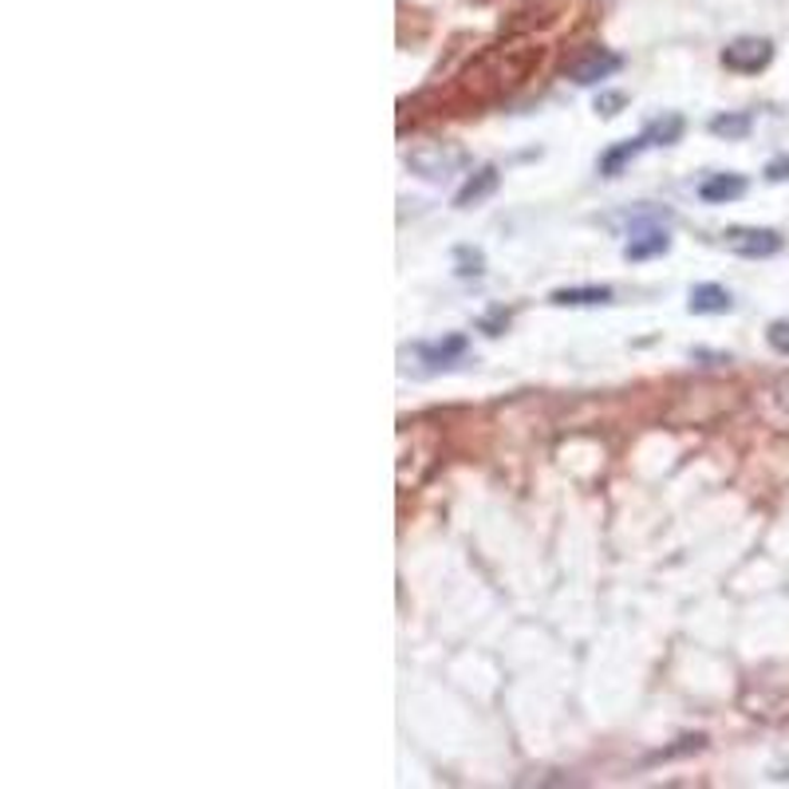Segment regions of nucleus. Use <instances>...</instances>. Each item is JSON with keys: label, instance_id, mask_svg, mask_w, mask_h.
Returning <instances> with one entry per match:
<instances>
[{"label": "nucleus", "instance_id": "1", "mask_svg": "<svg viewBox=\"0 0 789 789\" xmlns=\"http://www.w3.org/2000/svg\"><path fill=\"white\" fill-rule=\"evenodd\" d=\"M407 166L426 183H443L466 166V150L454 147V142H423V147L407 150Z\"/></svg>", "mask_w": 789, "mask_h": 789}, {"label": "nucleus", "instance_id": "2", "mask_svg": "<svg viewBox=\"0 0 789 789\" xmlns=\"http://www.w3.org/2000/svg\"><path fill=\"white\" fill-rule=\"evenodd\" d=\"M773 63V43L766 36H738L722 48V68L738 76H758Z\"/></svg>", "mask_w": 789, "mask_h": 789}, {"label": "nucleus", "instance_id": "3", "mask_svg": "<svg viewBox=\"0 0 789 789\" xmlns=\"http://www.w3.org/2000/svg\"><path fill=\"white\" fill-rule=\"evenodd\" d=\"M620 63H624V60H620L617 52H608V48L592 43V48H584L581 56H573V60L564 63V79H569V83H576V87H592V83H600V79L617 76Z\"/></svg>", "mask_w": 789, "mask_h": 789}, {"label": "nucleus", "instance_id": "4", "mask_svg": "<svg viewBox=\"0 0 789 789\" xmlns=\"http://www.w3.org/2000/svg\"><path fill=\"white\" fill-rule=\"evenodd\" d=\"M722 241H727L730 253H738V257H750V260H762V257H773V253H781V234L778 229H758V226H734L722 234Z\"/></svg>", "mask_w": 789, "mask_h": 789}, {"label": "nucleus", "instance_id": "5", "mask_svg": "<svg viewBox=\"0 0 789 789\" xmlns=\"http://www.w3.org/2000/svg\"><path fill=\"white\" fill-rule=\"evenodd\" d=\"M687 308H691L694 316H727L730 308H734V296H730V288L722 285H694L691 288V300H687Z\"/></svg>", "mask_w": 789, "mask_h": 789}, {"label": "nucleus", "instance_id": "6", "mask_svg": "<svg viewBox=\"0 0 789 789\" xmlns=\"http://www.w3.org/2000/svg\"><path fill=\"white\" fill-rule=\"evenodd\" d=\"M497 183H502V174H497V166H482V170L470 174L466 183H462V190L454 194V206H458V209L482 206V201H486L490 194L497 190Z\"/></svg>", "mask_w": 789, "mask_h": 789}, {"label": "nucleus", "instance_id": "7", "mask_svg": "<svg viewBox=\"0 0 789 789\" xmlns=\"http://www.w3.org/2000/svg\"><path fill=\"white\" fill-rule=\"evenodd\" d=\"M742 194H747V178L742 174H711V178L699 183V198L707 206H727V201L742 198Z\"/></svg>", "mask_w": 789, "mask_h": 789}, {"label": "nucleus", "instance_id": "8", "mask_svg": "<svg viewBox=\"0 0 789 789\" xmlns=\"http://www.w3.org/2000/svg\"><path fill=\"white\" fill-rule=\"evenodd\" d=\"M668 249H671V237H668V229L663 226L635 229L632 241L624 245V257L628 260H648V257H660V253H668Z\"/></svg>", "mask_w": 789, "mask_h": 789}, {"label": "nucleus", "instance_id": "9", "mask_svg": "<svg viewBox=\"0 0 789 789\" xmlns=\"http://www.w3.org/2000/svg\"><path fill=\"white\" fill-rule=\"evenodd\" d=\"M549 300H553L556 308H592V304H608V300H612V288H608V285L556 288V293H549Z\"/></svg>", "mask_w": 789, "mask_h": 789}, {"label": "nucleus", "instance_id": "10", "mask_svg": "<svg viewBox=\"0 0 789 789\" xmlns=\"http://www.w3.org/2000/svg\"><path fill=\"white\" fill-rule=\"evenodd\" d=\"M648 147V139H624V142H617V147H608L604 155H600V174H604V178H620V174H624V166L632 162L635 155H640V150Z\"/></svg>", "mask_w": 789, "mask_h": 789}, {"label": "nucleus", "instance_id": "11", "mask_svg": "<svg viewBox=\"0 0 789 789\" xmlns=\"http://www.w3.org/2000/svg\"><path fill=\"white\" fill-rule=\"evenodd\" d=\"M643 139H648V147H671V142L683 139V115H663V119L648 122V130H643Z\"/></svg>", "mask_w": 789, "mask_h": 789}, {"label": "nucleus", "instance_id": "12", "mask_svg": "<svg viewBox=\"0 0 789 789\" xmlns=\"http://www.w3.org/2000/svg\"><path fill=\"white\" fill-rule=\"evenodd\" d=\"M750 127H755V115L750 111H727V115H714L711 119V135H719V139H747Z\"/></svg>", "mask_w": 789, "mask_h": 789}, {"label": "nucleus", "instance_id": "13", "mask_svg": "<svg viewBox=\"0 0 789 789\" xmlns=\"http://www.w3.org/2000/svg\"><path fill=\"white\" fill-rule=\"evenodd\" d=\"M778 407H786L778 418V431H789V379H778L770 391H762V415L770 418Z\"/></svg>", "mask_w": 789, "mask_h": 789}, {"label": "nucleus", "instance_id": "14", "mask_svg": "<svg viewBox=\"0 0 789 789\" xmlns=\"http://www.w3.org/2000/svg\"><path fill=\"white\" fill-rule=\"evenodd\" d=\"M418 352H423L431 364H443L446 367L451 359H458L462 352H466V339H462V336H446V344H423Z\"/></svg>", "mask_w": 789, "mask_h": 789}, {"label": "nucleus", "instance_id": "15", "mask_svg": "<svg viewBox=\"0 0 789 789\" xmlns=\"http://www.w3.org/2000/svg\"><path fill=\"white\" fill-rule=\"evenodd\" d=\"M766 339H770V347L778 352V356H789V324L786 320H773L770 328H766Z\"/></svg>", "mask_w": 789, "mask_h": 789}, {"label": "nucleus", "instance_id": "16", "mask_svg": "<svg viewBox=\"0 0 789 789\" xmlns=\"http://www.w3.org/2000/svg\"><path fill=\"white\" fill-rule=\"evenodd\" d=\"M624 103H628V99L620 96V91H608V96H600V99H596V111L612 119V115H620V107H624Z\"/></svg>", "mask_w": 789, "mask_h": 789}, {"label": "nucleus", "instance_id": "17", "mask_svg": "<svg viewBox=\"0 0 789 789\" xmlns=\"http://www.w3.org/2000/svg\"><path fill=\"white\" fill-rule=\"evenodd\" d=\"M766 178H770V183H786L789 178V155L770 158V162H766Z\"/></svg>", "mask_w": 789, "mask_h": 789}]
</instances>
